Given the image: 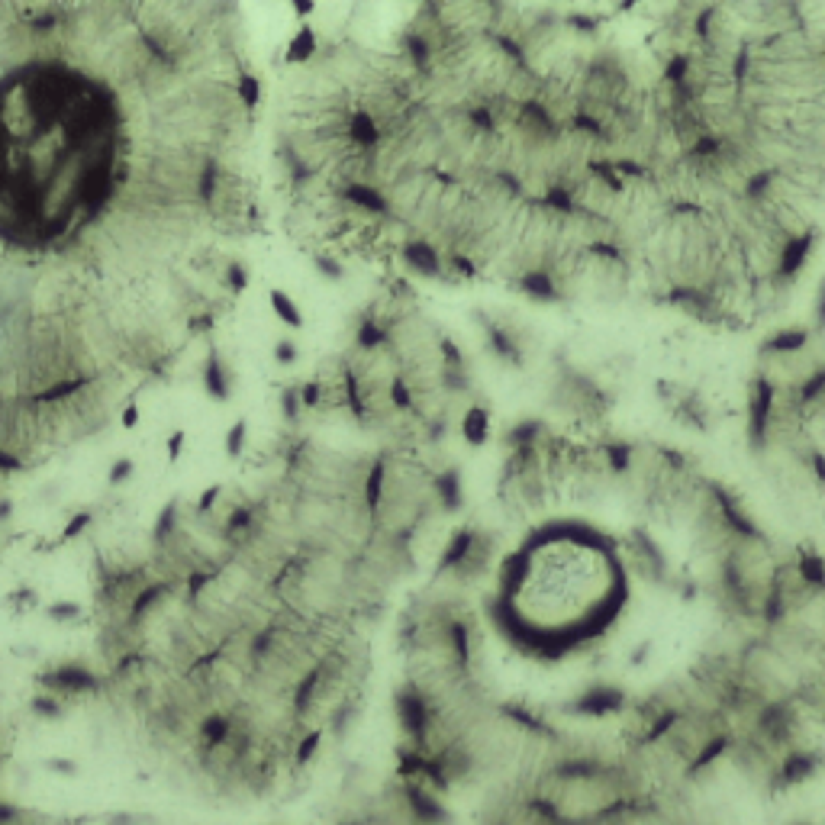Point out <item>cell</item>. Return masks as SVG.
Returning <instances> with one entry per match:
<instances>
[{"label":"cell","instance_id":"1","mask_svg":"<svg viewBox=\"0 0 825 825\" xmlns=\"http://www.w3.org/2000/svg\"><path fill=\"white\" fill-rule=\"evenodd\" d=\"M632 825H725V819L719 816L716 806L700 800L693 787H684L638 806Z\"/></svg>","mask_w":825,"mask_h":825}]
</instances>
